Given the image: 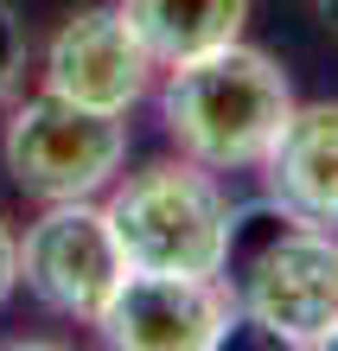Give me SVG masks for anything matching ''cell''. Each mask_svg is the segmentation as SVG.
<instances>
[{
	"label": "cell",
	"instance_id": "6da1fadb",
	"mask_svg": "<svg viewBox=\"0 0 338 351\" xmlns=\"http://www.w3.org/2000/svg\"><path fill=\"white\" fill-rule=\"evenodd\" d=\"M287 109H293L287 71L268 51L243 45V38H230L217 51H198L185 64H166L160 121L173 134V147L210 173L262 167Z\"/></svg>",
	"mask_w": 338,
	"mask_h": 351
},
{
	"label": "cell",
	"instance_id": "7a4b0ae2",
	"mask_svg": "<svg viewBox=\"0 0 338 351\" xmlns=\"http://www.w3.org/2000/svg\"><path fill=\"white\" fill-rule=\"evenodd\" d=\"M109 230L128 268L154 275H224L237 211L198 160H154L109 192Z\"/></svg>",
	"mask_w": 338,
	"mask_h": 351
},
{
	"label": "cell",
	"instance_id": "3957f363",
	"mask_svg": "<svg viewBox=\"0 0 338 351\" xmlns=\"http://www.w3.org/2000/svg\"><path fill=\"white\" fill-rule=\"evenodd\" d=\"M230 294L237 319L262 326L274 345L319 351L338 326V230L287 217L268 230H230Z\"/></svg>",
	"mask_w": 338,
	"mask_h": 351
},
{
	"label": "cell",
	"instance_id": "277c9868",
	"mask_svg": "<svg viewBox=\"0 0 338 351\" xmlns=\"http://www.w3.org/2000/svg\"><path fill=\"white\" fill-rule=\"evenodd\" d=\"M0 160H7V179L38 204L96 198L128 160V121L38 90L26 102H13Z\"/></svg>",
	"mask_w": 338,
	"mask_h": 351
},
{
	"label": "cell",
	"instance_id": "5b68a950",
	"mask_svg": "<svg viewBox=\"0 0 338 351\" xmlns=\"http://www.w3.org/2000/svg\"><path fill=\"white\" fill-rule=\"evenodd\" d=\"M121 275H128V262L109 230V211L90 198L45 204V217L26 223V237H19V287L58 319L96 326Z\"/></svg>",
	"mask_w": 338,
	"mask_h": 351
},
{
	"label": "cell",
	"instance_id": "8992f818",
	"mask_svg": "<svg viewBox=\"0 0 338 351\" xmlns=\"http://www.w3.org/2000/svg\"><path fill=\"white\" fill-rule=\"evenodd\" d=\"M230 326L237 294L224 287V275H154V268H128L96 313V332L121 351H217Z\"/></svg>",
	"mask_w": 338,
	"mask_h": 351
},
{
	"label": "cell",
	"instance_id": "52a82bcc",
	"mask_svg": "<svg viewBox=\"0 0 338 351\" xmlns=\"http://www.w3.org/2000/svg\"><path fill=\"white\" fill-rule=\"evenodd\" d=\"M154 84V58L121 7H77L45 45V90L102 115H128Z\"/></svg>",
	"mask_w": 338,
	"mask_h": 351
},
{
	"label": "cell",
	"instance_id": "ba28073f",
	"mask_svg": "<svg viewBox=\"0 0 338 351\" xmlns=\"http://www.w3.org/2000/svg\"><path fill=\"white\" fill-rule=\"evenodd\" d=\"M262 185L274 211L338 230V102H293L262 154Z\"/></svg>",
	"mask_w": 338,
	"mask_h": 351
},
{
	"label": "cell",
	"instance_id": "9c48e42d",
	"mask_svg": "<svg viewBox=\"0 0 338 351\" xmlns=\"http://www.w3.org/2000/svg\"><path fill=\"white\" fill-rule=\"evenodd\" d=\"M154 64H185L198 51H217L249 26V0H115Z\"/></svg>",
	"mask_w": 338,
	"mask_h": 351
},
{
	"label": "cell",
	"instance_id": "30bf717a",
	"mask_svg": "<svg viewBox=\"0 0 338 351\" xmlns=\"http://www.w3.org/2000/svg\"><path fill=\"white\" fill-rule=\"evenodd\" d=\"M19 71H26V26H19V13L0 0V109L13 102Z\"/></svg>",
	"mask_w": 338,
	"mask_h": 351
},
{
	"label": "cell",
	"instance_id": "8fae6325",
	"mask_svg": "<svg viewBox=\"0 0 338 351\" xmlns=\"http://www.w3.org/2000/svg\"><path fill=\"white\" fill-rule=\"evenodd\" d=\"M13 287H19V237L0 223V306L13 300Z\"/></svg>",
	"mask_w": 338,
	"mask_h": 351
},
{
	"label": "cell",
	"instance_id": "7c38bea8",
	"mask_svg": "<svg viewBox=\"0 0 338 351\" xmlns=\"http://www.w3.org/2000/svg\"><path fill=\"white\" fill-rule=\"evenodd\" d=\"M313 19H319L326 32H338V0H313Z\"/></svg>",
	"mask_w": 338,
	"mask_h": 351
}]
</instances>
